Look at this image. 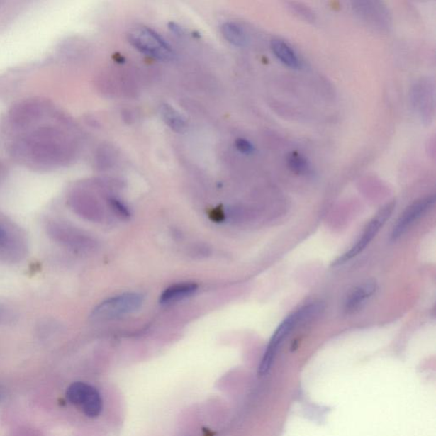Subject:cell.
Instances as JSON below:
<instances>
[{"label": "cell", "mask_w": 436, "mask_h": 436, "mask_svg": "<svg viewBox=\"0 0 436 436\" xmlns=\"http://www.w3.org/2000/svg\"><path fill=\"white\" fill-rule=\"evenodd\" d=\"M271 50H272L278 60L288 67L298 69L301 67V62H300L297 53L285 41L281 40L271 41Z\"/></svg>", "instance_id": "9c48e42d"}, {"label": "cell", "mask_w": 436, "mask_h": 436, "mask_svg": "<svg viewBox=\"0 0 436 436\" xmlns=\"http://www.w3.org/2000/svg\"><path fill=\"white\" fill-rule=\"evenodd\" d=\"M160 112L164 122L175 133H183L187 129V123L184 117L171 105L163 104L160 106Z\"/></svg>", "instance_id": "30bf717a"}, {"label": "cell", "mask_w": 436, "mask_h": 436, "mask_svg": "<svg viewBox=\"0 0 436 436\" xmlns=\"http://www.w3.org/2000/svg\"><path fill=\"white\" fill-rule=\"evenodd\" d=\"M143 300V296L137 293L116 296L99 304L92 311L91 318L96 323L118 318L139 310Z\"/></svg>", "instance_id": "3957f363"}, {"label": "cell", "mask_w": 436, "mask_h": 436, "mask_svg": "<svg viewBox=\"0 0 436 436\" xmlns=\"http://www.w3.org/2000/svg\"><path fill=\"white\" fill-rule=\"evenodd\" d=\"M221 31L225 40L237 47H243L247 43V35L239 25L234 23H224Z\"/></svg>", "instance_id": "8fae6325"}, {"label": "cell", "mask_w": 436, "mask_h": 436, "mask_svg": "<svg viewBox=\"0 0 436 436\" xmlns=\"http://www.w3.org/2000/svg\"><path fill=\"white\" fill-rule=\"evenodd\" d=\"M66 398L88 418L99 417L104 408L101 393L86 383L74 382L70 384L67 389Z\"/></svg>", "instance_id": "277c9868"}, {"label": "cell", "mask_w": 436, "mask_h": 436, "mask_svg": "<svg viewBox=\"0 0 436 436\" xmlns=\"http://www.w3.org/2000/svg\"><path fill=\"white\" fill-rule=\"evenodd\" d=\"M235 147L241 154L245 155H251L254 153V151H255L253 144L249 142L248 140L244 138L237 139Z\"/></svg>", "instance_id": "4fadbf2b"}, {"label": "cell", "mask_w": 436, "mask_h": 436, "mask_svg": "<svg viewBox=\"0 0 436 436\" xmlns=\"http://www.w3.org/2000/svg\"><path fill=\"white\" fill-rule=\"evenodd\" d=\"M8 311H9V310H8V308L0 306V320H1L4 318H6L5 315H4V313L8 312Z\"/></svg>", "instance_id": "2e32d148"}, {"label": "cell", "mask_w": 436, "mask_h": 436, "mask_svg": "<svg viewBox=\"0 0 436 436\" xmlns=\"http://www.w3.org/2000/svg\"><path fill=\"white\" fill-rule=\"evenodd\" d=\"M6 167L4 164L0 162V181H1L6 176Z\"/></svg>", "instance_id": "9a60e30c"}, {"label": "cell", "mask_w": 436, "mask_h": 436, "mask_svg": "<svg viewBox=\"0 0 436 436\" xmlns=\"http://www.w3.org/2000/svg\"><path fill=\"white\" fill-rule=\"evenodd\" d=\"M8 243V234L3 228L0 227V247H6Z\"/></svg>", "instance_id": "5bb4252c"}, {"label": "cell", "mask_w": 436, "mask_h": 436, "mask_svg": "<svg viewBox=\"0 0 436 436\" xmlns=\"http://www.w3.org/2000/svg\"><path fill=\"white\" fill-rule=\"evenodd\" d=\"M435 203V196H430L415 201L408 207L393 228L391 239L396 240L409 230L413 224L418 221Z\"/></svg>", "instance_id": "8992f818"}, {"label": "cell", "mask_w": 436, "mask_h": 436, "mask_svg": "<svg viewBox=\"0 0 436 436\" xmlns=\"http://www.w3.org/2000/svg\"><path fill=\"white\" fill-rule=\"evenodd\" d=\"M376 285L375 282L368 281L355 289L347 298L345 303V311L348 314L357 311L364 303L369 299L376 293Z\"/></svg>", "instance_id": "ba28073f"}, {"label": "cell", "mask_w": 436, "mask_h": 436, "mask_svg": "<svg viewBox=\"0 0 436 436\" xmlns=\"http://www.w3.org/2000/svg\"><path fill=\"white\" fill-rule=\"evenodd\" d=\"M128 40L138 52L156 60L169 62L175 58L176 54L171 46L150 28L138 27L131 29Z\"/></svg>", "instance_id": "7a4b0ae2"}, {"label": "cell", "mask_w": 436, "mask_h": 436, "mask_svg": "<svg viewBox=\"0 0 436 436\" xmlns=\"http://www.w3.org/2000/svg\"><path fill=\"white\" fill-rule=\"evenodd\" d=\"M3 396H4V391H3V389L0 387V401L2 400Z\"/></svg>", "instance_id": "e0dca14e"}, {"label": "cell", "mask_w": 436, "mask_h": 436, "mask_svg": "<svg viewBox=\"0 0 436 436\" xmlns=\"http://www.w3.org/2000/svg\"><path fill=\"white\" fill-rule=\"evenodd\" d=\"M287 167L297 175H307L311 172V163L308 159L297 151L291 152L286 157Z\"/></svg>", "instance_id": "7c38bea8"}, {"label": "cell", "mask_w": 436, "mask_h": 436, "mask_svg": "<svg viewBox=\"0 0 436 436\" xmlns=\"http://www.w3.org/2000/svg\"><path fill=\"white\" fill-rule=\"evenodd\" d=\"M198 290L197 284L193 282L177 283L167 288L160 297L162 304H171L191 297Z\"/></svg>", "instance_id": "52a82bcc"}, {"label": "cell", "mask_w": 436, "mask_h": 436, "mask_svg": "<svg viewBox=\"0 0 436 436\" xmlns=\"http://www.w3.org/2000/svg\"><path fill=\"white\" fill-rule=\"evenodd\" d=\"M395 202L389 203V204L385 206L383 209H381L375 217L372 218L369 223L364 230L363 234L357 241V244L354 247H351L349 252H347L338 257L337 259L333 262V266H338L345 264V262L352 259V258L359 255L364 249L369 245L371 241L374 240L380 228H382L387 220L391 218L393 209H395Z\"/></svg>", "instance_id": "5b68a950"}, {"label": "cell", "mask_w": 436, "mask_h": 436, "mask_svg": "<svg viewBox=\"0 0 436 436\" xmlns=\"http://www.w3.org/2000/svg\"><path fill=\"white\" fill-rule=\"evenodd\" d=\"M321 311H323L321 304L312 303L299 308L298 311L293 313L282 321L271 337L264 357L262 359L259 370H258L261 376L268 374L273 365L279 347L282 345L286 337L293 332V330L297 328L298 325L314 318L317 315H319Z\"/></svg>", "instance_id": "6da1fadb"}]
</instances>
